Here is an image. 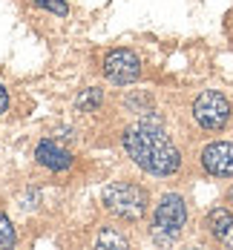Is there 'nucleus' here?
Returning a JSON list of instances; mask_svg holds the SVG:
<instances>
[{
  "mask_svg": "<svg viewBox=\"0 0 233 250\" xmlns=\"http://www.w3.org/2000/svg\"><path fill=\"white\" fill-rule=\"evenodd\" d=\"M124 150L129 158L153 175H173L181 167V155L158 118H144L138 126L124 132Z\"/></svg>",
  "mask_w": 233,
  "mask_h": 250,
  "instance_id": "obj_1",
  "label": "nucleus"
},
{
  "mask_svg": "<svg viewBox=\"0 0 233 250\" xmlns=\"http://www.w3.org/2000/svg\"><path fill=\"white\" fill-rule=\"evenodd\" d=\"M104 204L109 213H115L124 222H138L147 213V193L135 184L127 181H115L104 190Z\"/></svg>",
  "mask_w": 233,
  "mask_h": 250,
  "instance_id": "obj_2",
  "label": "nucleus"
},
{
  "mask_svg": "<svg viewBox=\"0 0 233 250\" xmlns=\"http://www.w3.org/2000/svg\"><path fill=\"white\" fill-rule=\"evenodd\" d=\"M193 118L205 129H213V132L225 129L228 121H231V101L222 92H216V89H207L193 101Z\"/></svg>",
  "mask_w": 233,
  "mask_h": 250,
  "instance_id": "obj_3",
  "label": "nucleus"
},
{
  "mask_svg": "<svg viewBox=\"0 0 233 250\" xmlns=\"http://www.w3.org/2000/svg\"><path fill=\"white\" fill-rule=\"evenodd\" d=\"M187 222V207H184V199L181 196H164L155 207V233L158 239H176L181 233V227Z\"/></svg>",
  "mask_w": 233,
  "mask_h": 250,
  "instance_id": "obj_4",
  "label": "nucleus"
},
{
  "mask_svg": "<svg viewBox=\"0 0 233 250\" xmlns=\"http://www.w3.org/2000/svg\"><path fill=\"white\" fill-rule=\"evenodd\" d=\"M104 75L109 78L112 83H132L141 75V61L135 58V52L129 49H112L104 58Z\"/></svg>",
  "mask_w": 233,
  "mask_h": 250,
  "instance_id": "obj_5",
  "label": "nucleus"
},
{
  "mask_svg": "<svg viewBox=\"0 0 233 250\" xmlns=\"http://www.w3.org/2000/svg\"><path fill=\"white\" fill-rule=\"evenodd\" d=\"M202 167L216 178H228L233 175V144L228 141H213L202 152Z\"/></svg>",
  "mask_w": 233,
  "mask_h": 250,
  "instance_id": "obj_6",
  "label": "nucleus"
},
{
  "mask_svg": "<svg viewBox=\"0 0 233 250\" xmlns=\"http://www.w3.org/2000/svg\"><path fill=\"white\" fill-rule=\"evenodd\" d=\"M35 158H38L43 167H49V170H66V167L72 164V155L66 150H61L55 141H41L38 150H35Z\"/></svg>",
  "mask_w": 233,
  "mask_h": 250,
  "instance_id": "obj_7",
  "label": "nucleus"
},
{
  "mask_svg": "<svg viewBox=\"0 0 233 250\" xmlns=\"http://www.w3.org/2000/svg\"><path fill=\"white\" fill-rule=\"evenodd\" d=\"M207 227H210V233L216 236V239H228L233 233V216L231 210H225V207H216V210H210V216H207Z\"/></svg>",
  "mask_w": 233,
  "mask_h": 250,
  "instance_id": "obj_8",
  "label": "nucleus"
},
{
  "mask_svg": "<svg viewBox=\"0 0 233 250\" xmlns=\"http://www.w3.org/2000/svg\"><path fill=\"white\" fill-rule=\"evenodd\" d=\"M101 101H104L101 89H84V92L78 95L75 106H78V109H84V112H92V109H98V106H101Z\"/></svg>",
  "mask_w": 233,
  "mask_h": 250,
  "instance_id": "obj_9",
  "label": "nucleus"
},
{
  "mask_svg": "<svg viewBox=\"0 0 233 250\" xmlns=\"http://www.w3.org/2000/svg\"><path fill=\"white\" fill-rule=\"evenodd\" d=\"M18 242V236H15V227H12V222L0 213V248H12Z\"/></svg>",
  "mask_w": 233,
  "mask_h": 250,
  "instance_id": "obj_10",
  "label": "nucleus"
},
{
  "mask_svg": "<svg viewBox=\"0 0 233 250\" xmlns=\"http://www.w3.org/2000/svg\"><path fill=\"white\" fill-rule=\"evenodd\" d=\"M98 245L101 248H127V239L118 236V233H112V230H104L101 236H98Z\"/></svg>",
  "mask_w": 233,
  "mask_h": 250,
  "instance_id": "obj_11",
  "label": "nucleus"
},
{
  "mask_svg": "<svg viewBox=\"0 0 233 250\" xmlns=\"http://www.w3.org/2000/svg\"><path fill=\"white\" fill-rule=\"evenodd\" d=\"M38 6H43V9H49L55 15H66V3L64 0H35Z\"/></svg>",
  "mask_w": 233,
  "mask_h": 250,
  "instance_id": "obj_12",
  "label": "nucleus"
},
{
  "mask_svg": "<svg viewBox=\"0 0 233 250\" xmlns=\"http://www.w3.org/2000/svg\"><path fill=\"white\" fill-rule=\"evenodd\" d=\"M9 109V95H6V89L0 86V112H6Z\"/></svg>",
  "mask_w": 233,
  "mask_h": 250,
  "instance_id": "obj_13",
  "label": "nucleus"
},
{
  "mask_svg": "<svg viewBox=\"0 0 233 250\" xmlns=\"http://www.w3.org/2000/svg\"><path fill=\"white\" fill-rule=\"evenodd\" d=\"M231 201H233V187H231Z\"/></svg>",
  "mask_w": 233,
  "mask_h": 250,
  "instance_id": "obj_14",
  "label": "nucleus"
}]
</instances>
